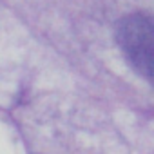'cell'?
I'll return each mask as SVG.
<instances>
[{
    "label": "cell",
    "mask_w": 154,
    "mask_h": 154,
    "mask_svg": "<svg viewBox=\"0 0 154 154\" xmlns=\"http://www.w3.org/2000/svg\"><path fill=\"white\" fill-rule=\"evenodd\" d=\"M116 42L127 63L154 85V15L129 13L120 18Z\"/></svg>",
    "instance_id": "obj_1"
}]
</instances>
